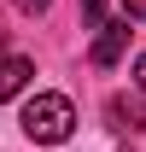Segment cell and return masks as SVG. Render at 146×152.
Segmentation results:
<instances>
[{
	"label": "cell",
	"mask_w": 146,
	"mask_h": 152,
	"mask_svg": "<svg viewBox=\"0 0 146 152\" xmlns=\"http://www.w3.org/2000/svg\"><path fill=\"white\" fill-rule=\"evenodd\" d=\"M76 129V111L64 94H35L29 105H23V134L35 140V146H58V140H70Z\"/></svg>",
	"instance_id": "cell-1"
},
{
	"label": "cell",
	"mask_w": 146,
	"mask_h": 152,
	"mask_svg": "<svg viewBox=\"0 0 146 152\" xmlns=\"http://www.w3.org/2000/svg\"><path fill=\"white\" fill-rule=\"evenodd\" d=\"M128 47V18L123 23H99V41H93V64H117Z\"/></svg>",
	"instance_id": "cell-2"
},
{
	"label": "cell",
	"mask_w": 146,
	"mask_h": 152,
	"mask_svg": "<svg viewBox=\"0 0 146 152\" xmlns=\"http://www.w3.org/2000/svg\"><path fill=\"white\" fill-rule=\"evenodd\" d=\"M105 111H111V123H117V129H128V134H140V129H146V99H128V94H117Z\"/></svg>",
	"instance_id": "cell-3"
},
{
	"label": "cell",
	"mask_w": 146,
	"mask_h": 152,
	"mask_svg": "<svg viewBox=\"0 0 146 152\" xmlns=\"http://www.w3.org/2000/svg\"><path fill=\"white\" fill-rule=\"evenodd\" d=\"M35 76V64L29 58H0V99H12V94H23V82Z\"/></svg>",
	"instance_id": "cell-4"
},
{
	"label": "cell",
	"mask_w": 146,
	"mask_h": 152,
	"mask_svg": "<svg viewBox=\"0 0 146 152\" xmlns=\"http://www.w3.org/2000/svg\"><path fill=\"white\" fill-rule=\"evenodd\" d=\"M99 18H105V0H82V23L99 29Z\"/></svg>",
	"instance_id": "cell-5"
},
{
	"label": "cell",
	"mask_w": 146,
	"mask_h": 152,
	"mask_svg": "<svg viewBox=\"0 0 146 152\" xmlns=\"http://www.w3.org/2000/svg\"><path fill=\"white\" fill-rule=\"evenodd\" d=\"M123 18H146V0H123Z\"/></svg>",
	"instance_id": "cell-6"
},
{
	"label": "cell",
	"mask_w": 146,
	"mask_h": 152,
	"mask_svg": "<svg viewBox=\"0 0 146 152\" xmlns=\"http://www.w3.org/2000/svg\"><path fill=\"white\" fill-rule=\"evenodd\" d=\"M18 12H47V0H18Z\"/></svg>",
	"instance_id": "cell-7"
},
{
	"label": "cell",
	"mask_w": 146,
	"mask_h": 152,
	"mask_svg": "<svg viewBox=\"0 0 146 152\" xmlns=\"http://www.w3.org/2000/svg\"><path fill=\"white\" fill-rule=\"evenodd\" d=\"M134 82H140V94H146V53H140V64H134Z\"/></svg>",
	"instance_id": "cell-8"
},
{
	"label": "cell",
	"mask_w": 146,
	"mask_h": 152,
	"mask_svg": "<svg viewBox=\"0 0 146 152\" xmlns=\"http://www.w3.org/2000/svg\"><path fill=\"white\" fill-rule=\"evenodd\" d=\"M0 47H6V29H0Z\"/></svg>",
	"instance_id": "cell-9"
}]
</instances>
